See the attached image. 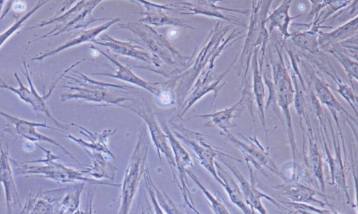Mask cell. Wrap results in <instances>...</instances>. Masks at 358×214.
Wrapping results in <instances>:
<instances>
[{"label": "cell", "mask_w": 358, "mask_h": 214, "mask_svg": "<svg viewBox=\"0 0 358 214\" xmlns=\"http://www.w3.org/2000/svg\"><path fill=\"white\" fill-rule=\"evenodd\" d=\"M217 1H192V2H178L171 5L177 8L180 13L182 12V10H188L192 12L189 15L201 14L208 17H217L227 21L231 24H236L242 27H246V24L244 21L239 20L234 15H229L227 13H222L221 10L230 13H241L243 15H248L250 12L249 10L227 8L217 6L215 5Z\"/></svg>", "instance_id": "obj_15"}, {"label": "cell", "mask_w": 358, "mask_h": 214, "mask_svg": "<svg viewBox=\"0 0 358 214\" xmlns=\"http://www.w3.org/2000/svg\"><path fill=\"white\" fill-rule=\"evenodd\" d=\"M0 115L5 117L6 120L14 127L15 130L20 137L31 142L43 141L53 144L61 148L66 154L80 165V162L56 140L42 134L36 129V127H43L62 131L59 128L49 126L45 122H35L22 119L2 110H0ZM62 131L64 132L63 131Z\"/></svg>", "instance_id": "obj_16"}, {"label": "cell", "mask_w": 358, "mask_h": 214, "mask_svg": "<svg viewBox=\"0 0 358 214\" xmlns=\"http://www.w3.org/2000/svg\"><path fill=\"white\" fill-rule=\"evenodd\" d=\"M93 43L108 47L116 54L141 60L149 64V66H133L131 68L136 67L150 70L155 67L152 71L163 75L162 69L163 63L143 46L131 41L124 42L118 41L107 34H102L94 40Z\"/></svg>", "instance_id": "obj_10"}, {"label": "cell", "mask_w": 358, "mask_h": 214, "mask_svg": "<svg viewBox=\"0 0 358 214\" xmlns=\"http://www.w3.org/2000/svg\"><path fill=\"white\" fill-rule=\"evenodd\" d=\"M45 152V157L41 159L18 162L10 158L13 172L15 175H27V176L43 177L59 183H72L76 180H84L92 183L108 184L93 181L83 176V171L69 169L66 166L55 162L60 157L56 156L50 150H48L36 144Z\"/></svg>", "instance_id": "obj_5"}, {"label": "cell", "mask_w": 358, "mask_h": 214, "mask_svg": "<svg viewBox=\"0 0 358 214\" xmlns=\"http://www.w3.org/2000/svg\"><path fill=\"white\" fill-rule=\"evenodd\" d=\"M145 8V13H141L144 17L138 22L145 24H152L161 27L164 25H173L182 28L194 29L192 23L187 20L176 17L175 13L180 14V10L170 5V6L159 5L146 1H137Z\"/></svg>", "instance_id": "obj_13"}, {"label": "cell", "mask_w": 358, "mask_h": 214, "mask_svg": "<svg viewBox=\"0 0 358 214\" xmlns=\"http://www.w3.org/2000/svg\"><path fill=\"white\" fill-rule=\"evenodd\" d=\"M120 20V18H113L111 19L109 22L101 24L99 26L95 27L94 28L87 29V30H81L76 36L64 43L63 45H59V47L46 50L44 52L40 54L38 56L34 57L31 58L32 61H42L43 59L50 57L55 55L59 52L71 48L73 46L86 43V42H93L94 40L96 39V37H98L99 34H100L103 31L106 30L108 28H109L111 25L113 24L119 22Z\"/></svg>", "instance_id": "obj_21"}, {"label": "cell", "mask_w": 358, "mask_h": 214, "mask_svg": "<svg viewBox=\"0 0 358 214\" xmlns=\"http://www.w3.org/2000/svg\"><path fill=\"white\" fill-rule=\"evenodd\" d=\"M173 131L177 137L188 145L196 154L201 164L222 185V181L217 176L214 159L220 153L206 142L201 133L192 131L182 125L170 122Z\"/></svg>", "instance_id": "obj_9"}, {"label": "cell", "mask_w": 358, "mask_h": 214, "mask_svg": "<svg viewBox=\"0 0 358 214\" xmlns=\"http://www.w3.org/2000/svg\"><path fill=\"white\" fill-rule=\"evenodd\" d=\"M156 116L157 117V120H159L161 127L163 129V131L164 134L166 136V138L169 139L171 148L173 149V154L175 155L176 162L177 164V168L178 171L179 172V176L180 177V181L182 182V193L184 196V199L185 200L186 204L189 205L190 207V204L189 202V199L190 200V202L193 206H194V202L192 200V197L189 194V191L187 188V187L185 185V183L183 180L187 181L186 177H185V169L186 167L191 166L193 165V162L189 155V154L187 152V151L182 148V146L180 145V143L176 140V138L174 137V136L171 132V130L169 127H168L166 122V117L165 116L159 113H156Z\"/></svg>", "instance_id": "obj_18"}, {"label": "cell", "mask_w": 358, "mask_h": 214, "mask_svg": "<svg viewBox=\"0 0 358 214\" xmlns=\"http://www.w3.org/2000/svg\"><path fill=\"white\" fill-rule=\"evenodd\" d=\"M231 27V24L223 26L222 23L218 21L200 49L198 51L196 49L194 50L190 57L193 61L188 62L189 64L184 70H181L178 74L171 78L176 83L174 93L176 99V104L177 103L178 108L183 104L187 94L192 87L193 83L200 73L206 68L213 70L215 60L222 52L238 39L245 37V35L238 36L242 31L236 32L237 29H236L229 36L224 38V35Z\"/></svg>", "instance_id": "obj_1"}, {"label": "cell", "mask_w": 358, "mask_h": 214, "mask_svg": "<svg viewBox=\"0 0 358 214\" xmlns=\"http://www.w3.org/2000/svg\"><path fill=\"white\" fill-rule=\"evenodd\" d=\"M243 99H241L236 104L230 108L216 111L210 114L198 115L194 117L210 118V120L203 124L205 127H217L222 131H227L229 129L236 127L234 120L241 117V113L245 107Z\"/></svg>", "instance_id": "obj_22"}, {"label": "cell", "mask_w": 358, "mask_h": 214, "mask_svg": "<svg viewBox=\"0 0 358 214\" xmlns=\"http://www.w3.org/2000/svg\"><path fill=\"white\" fill-rule=\"evenodd\" d=\"M25 53H26V50L22 55V57H23L22 58V64H23L24 69V71H22V72L24 73V74L27 80V82H28V84L29 86V90H30V92L31 94V99H32V103H33L32 108L36 113L37 115H38V114L45 115L48 118H50L59 127V129H61L62 131H63L64 132L65 131L64 130H67L69 128V126L59 122L52 115V114L45 103L46 98L45 97H41L37 92L36 88L34 86V84L32 83L31 77L28 73V69H27V62H26V58H25Z\"/></svg>", "instance_id": "obj_30"}, {"label": "cell", "mask_w": 358, "mask_h": 214, "mask_svg": "<svg viewBox=\"0 0 358 214\" xmlns=\"http://www.w3.org/2000/svg\"><path fill=\"white\" fill-rule=\"evenodd\" d=\"M279 186L276 187V188L279 189L280 194L294 203H313L321 207L325 206L324 202L315 197L316 194H322L308 186L296 183Z\"/></svg>", "instance_id": "obj_26"}, {"label": "cell", "mask_w": 358, "mask_h": 214, "mask_svg": "<svg viewBox=\"0 0 358 214\" xmlns=\"http://www.w3.org/2000/svg\"><path fill=\"white\" fill-rule=\"evenodd\" d=\"M273 1H253L248 31L241 50L240 59L236 69L241 79L240 90L241 97L248 101L252 100L251 93V76L249 73L252 57L255 49L268 43V32L265 22Z\"/></svg>", "instance_id": "obj_2"}, {"label": "cell", "mask_w": 358, "mask_h": 214, "mask_svg": "<svg viewBox=\"0 0 358 214\" xmlns=\"http://www.w3.org/2000/svg\"><path fill=\"white\" fill-rule=\"evenodd\" d=\"M311 3V9L307 16L306 22L312 20L313 18H315L319 13L329 3V0L324 1H310Z\"/></svg>", "instance_id": "obj_38"}, {"label": "cell", "mask_w": 358, "mask_h": 214, "mask_svg": "<svg viewBox=\"0 0 358 214\" xmlns=\"http://www.w3.org/2000/svg\"><path fill=\"white\" fill-rule=\"evenodd\" d=\"M290 0L282 1L280 5L277 7L268 16L266 17L265 25L268 33H271L274 28H278L283 41L287 40L291 34L288 31L289 26L292 20L299 17L301 15L291 17L289 10L292 4Z\"/></svg>", "instance_id": "obj_24"}, {"label": "cell", "mask_w": 358, "mask_h": 214, "mask_svg": "<svg viewBox=\"0 0 358 214\" xmlns=\"http://www.w3.org/2000/svg\"><path fill=\"white\" fill-rule=\"evenodd\" d=\"M25 6H26V4H25V2H24V1H14V2H13V8L16 11H19V8H20V11L23 10L25 8Z\"/></svg>", "instance_id": "obj_39"}, {"label": "cell", "mask_w": 358, "mask_h": 214, "mask_svg": "<svg viewBox=\"0 0 358 214\" xmlns=\"http://www.w3.org/2000/svg\"><path fill=\"white\" fill-rule=\"evenodd\" d=\"M76 78L66 76L74 82H68L77 86H62L74 92H66L61 94V101L64 102L69 99H84L94 103H100L101 106H110L119 104L131 101L134 98L127 96V89H134V87L115 85L90 78L78 72Z\"/></svg>", "instance_id": "obj_3"}, {"label": "cell", "mask_w": 358, "mask_h": 214, "mask_svg": "<svg viewBox=\"0 0 358 214\" xmlns=\"http://www.w3.org/2000/svg\"><path fill=\"white\" fill-rule=\"evenodd\" d=\"M21 214H58L55 201L44 197L40 189L37 193L32 192L27 195Z\"/></svg>", "instance_id": "obj_28"}, {"label": "cell", "mask_w": 358, "mask_h": 214, "mask_svg": "<svg viewBox=\"0 0 358 214\" xmlns=\"http://www.w3.org/2000/svg\"><path fill=\"white\" fill-rule=\"evenodd\" d=\"M324 51L330 52L343 66L354 90L352 80L357 81V62L350 59L348 52L338 43L329 46Z\"/></svg>", "instance_id": "obj_32"}, {"label": "cell", "mask_w": 358, "mask_h": 214, "mask_svg": "<svg viewBox=\"0 0 358 214\" xmlns=\"http://www.w3.org/2000/svg\"><path fill=\"white\" fill-rule=\"evenodd\" d=\"M335 90L348 103L355 114L357 115V97L353 90L344 83L338 85V87Z\"/></svg>", "instance_id": "obj_36"}, {"label": "cell", "mask_w": 358, "mask_h": 214, "mask_svg": "<svg viewBox=\"0 0 358 214\" xmlns=\"http://www.w3.org/2000/svg\"><path fill=\"white\" fill-rule=\"evenodd\" d=\"M240 52L237 54L236 58L233 60L231 65L227 70L220 74L215 75L213 70H205L202 71L196 78L195 83L191 88V94L189 97L184 101L182 106L178 108L177 114L174 117H182L187 110L199 99L209 92H214L213 100L216 99L217 94L225 83H221L225 76L230 71L231 68L236 62Z\"/></svg>", "instance_id": "obj_11"}, {"label": "cell", "mask_w": 358, "mask_h": 214, "mask_svg": "<svg viewBox=\"0 0 358 214\" xmlns=\"http://www.w3.org/2000/svg\"><path fill=\"white\" fill-rule=\"evenodd\" d=\"M114 28L131 31L135 37L131 41L143 46L162 63L177 66H186L188 64L189 57L180 54L164 36L149 25L138 22H129L118 24Z\"/></svg>", "instance_id": "obj_4"}, {"label": "cell", "mask_w": 358, "mask_h": 214, "mask_svg": "<svg viewBox=\"0 0 358 214\" xmlns=\"http://www.w3.org/2000/svg\"><path fill=\"white\" fill-rule=\"evenodd\" d=\"M220 134L224 136L231 143L236 145L242 152L246 163L251 164L260 172L266 176V173L264 170V167H267L271 171L280 176L275 163L269 157L266 152H265L262 145L257 139L255 135L254 138L248 136V143H245L238 139L229 131L220 132Z\"/></svg>", "instance_id": "obj_12"}, {"label": "cell", "mask_w": 358, "mask_h": 214, "mask_svg": "<svg viewBox=\"0 0 358 214\" xmlns=\"http://www.w3.org/2000/svg\"><path fill=\"white\" fill-rule=\"evenodd\" d=\"M306 125L308 136V155L306 158V163L309 169L312 171L314 176L317 180L322 192L325 191V184L323 176L322 161L319 152L315 136H313V130L310 122Z\"/></svg>", "instance_id": "obj_29"}, {"label": "cell", "mask_w": 358, "mask_h": 214, "mask_svg": "<svg viewBox=\"0 0 358 214\" xmlns=\"http://www.w3.org/2000/svg\"><path fill=\"white\" fill-rule=\"evenodd\" d=\"M101 1H80L73 7L71 8L66 13L49 20L42 21L34 27H31L27 30L44 27L50 24H56L55 27L47 34L33 39L29 42L31 43L43 38L57 36L64 32L71 30L85 28L92 22L106 20V18L95 19L92 16V12L96 5Z\"/></svg>", "instance_id": "obj_6"}, {"label": "cell", "mask_w": 358, "mask_h": 214, "mask_svg": "<svg viewBox=\"0 0 358 214\" xmlns=\"http://www.w3.org/2000/svg\"><path fill=\"white\" fill-rule=\"evenodd\" d=\"M187 172L197 184L198 187L201 189L206 198L208 199L209 204L215 214H230L222 202L215 197L208 190H207L193 173H192L189 171H187Z\"/></svg>", "instance_id": "obj_35"}, {"label": "cell", "mask_w": 358, "mask_h": 214, "mask_svg": "<svg viewBox=\"0 0 358 214\" xmlns=\"http://www.w3.org/2000/svg\"><path fill=\"white\" fill-rule=\"evenodd\" d=\"M223 156L231 157L230 155L225 153H221L217 155V158L221 161L234 175L238 182L239 183V187L241 188L243 197L247 205L253 210H257L259 214H267L266 210L262 204V199L264 198L272 204L277 206V203L268 195L262 192L259 190L255 185V179L252 174V171L248 163H246L250 171V180H247L242 173L236 169V167L229 164L228 162L223 159Z\"/></svg>", "instance_id": "obj_14"}, {"label": "cell", "mask_w": 358, "mask_h": 214, "mask_svg": "<svg viewBox=\"0 0 358 214\" xmlns=\"http://www.w3.org/2000/svg\"><path fill=\"white\" fill-rule=\"evenodd\" d=\"M135 113L140 116L147 124L150 136L155 145L157 148L159 157L160 152L166 157L170 166L171 167L174 178L176 179V166L171 147L167 143L166 136L162 130L154 116V112L148 101L142 99L141 100L133 99L131 101H124L118 105Z\"/></svg>", "instance_id": "obj_8"}, {"label": "cell", "mask_w": 358, "mask_h": 214, "mask_svg": "<svg viewBox=\"0 0 358 214\" xmlns=\"http://www.w3.org/2000/svg\"><path fill=\"white\" fill-rule=\"evenodd\" d=\"M260 46L257 47L252 57V89L255 98L257 102L260 121L264 127L267 140V130L266 129L265 113H264V86L262 80V72L259 70L257 60V55ZM268 141V140H267Z\"/></svg>", "instance_id": "obj_27"}, {"label": "cell", "mask_w": 358, "mask_h": 214, "mask_svg": "<svg viewBox=\"0 0 358 214\" xmlns=\"http://www.w3.org/2000/svg\"><path fill=\"white\" fill-rule=\"evenodd\" d=\"M357 15L330 32L318 31V45L322 52L329 46L340 43L357 35Z\"/></svg>", "instance_id": "obj_23"}, {"label": "cell", "mask_w": 358, "mask_h": 214, "mask_svg": "<svg viewBox=\"0 0 358 214\" xmlns=\"http://www.w3.org/2000/svg\"><path fill=\"white\" fill-rule=\"evenodd\" d=\"M0 183L5 192L7 214H12L16 206L22 207V204L13 178L8 152L2 145L0 152Z\"/></svg>", "instance_id": "obj_20"}, {"label": "cell", "mask_w": 358, "mask_h": 214, "mask_svg": "<svg viewBox=\"0 0 358 214\" xmlns=\"http://www.w3.org/2000/svg\"><path fill=\"white\" fill-rule=\"evenodd\" d=\"M4 3V1L1 0L0 1V11L2 8L3 4Z\"/></svg>", "instance_id": "obj_40"}, {"label": "cell", "mask_w": 358, "mask_h": 214, "mask_svg": "<svg viewBox=\"0 0 358 214\" xmlns=\"http://www.w3.org/2000/svg\"><path fill=\"white\" fill-rule=\"evenodd\" d=\"M48 1H38L36 5L24 15L20 17L15 23L13 24L9 28L5 31L0 34V48L2 45L22 26L24 25V22L30 17L34 13H35L39 8L45 5Z\"/></svg>", "instance_id": "obj_33"}, {"label": "cell", "mask_w": 358, "mask_h": 214, "mask_svg": "<svg viewBox=\"0 0 358 214\" xmlns=\"http://www.w3.org/2000/svg\"><path fill=\"white\" fill-rule=\"evenodd\" d=\"M215 166L217 176L222 181V186L230 201L241 210L243 214H255V210L250 208L245 203L238 184L217 162H215Z\"/></svg>", "instance_id": "obj_25"}, {"label": "cell", "mask_w": 358, "mask_h": 214, "mask_svg": "<svg viewBox=\"0 0 358 214\" xmlns=\"http://www.w3.org/2000/svg\"><path fill=\"white\" fill-rule=\"evenodd\" d=\"M71 124L82 129L81 131H80V133H81V134L85 135L87 137H88L89 139L90 140V141H92V142L87 143L86 141H83V139L76 138L75 136H73V135H71V134H69L67 136V137L73 140L74 142L77 143L78 144L81 145L83 148H87V147L91 148L94 150H96V151H102V152H106V153L109 154L110 155H111L113 157H114V156L110 152V151L107 148L106 138L108 136L113 134L116 131V129L113 130V131H112L111 129H106L101 134H92V132L89 131L87 129H85L81 126H79V125H77V124H75L73 123Z\"/></svg>", "instance_id": "obj_31"}, {"label": "cell", "mask_w": 358, "mask_h": 214, "mask_svg": "<svg viewBox=\"0 0 358 214\" xmlns=\"http://www.w3.org/2000/svg\"><path fill=\"white\" fill-rule=\"evenodd\" d=\"M199 214H200V213H199Z\"/></svg>", "instance_id": "obj_42"}, {"label": "cell", "mask_w": 358, "mask_h": 214, "mask_svg": "<svg viewBox=\"0 0 358 214\" xmlns=\"http://www.w3.org/2000/svg\"><path fill=\"white\" fill-rule=\"evenodd\" d=\"M1 143H0V152H1Z\"/></svg>", "instance_id": "obj_41"}, {"label": "cell", "mask_w": 358, "mask_h": 214, "mask_svg": "<svg viewBox=\"0 0 358 214\" xmlns=\"http://www.w3.org/2000/svg\"><path fill=\"white\" fill-rule=\"evenodd\" d=\"M14 76L18 83V85H19L18 88L13 87L11 85L7 84L1 78H0V88L6 89V90H8L13 92L14 94L17 95L18 97L21 100H22L26 104L30 105L32 108L33 103H32L31 94L30 90L24 85V84L21 81L20 77L18 76V75L16 72H15Z\"/></svg>", "instance_id": "obj_34"}, {"label": "cell", "mask_w": 358, "mask_h": 214, "mask_svg": "<svg viewBox=\"0 0 358 214\" xmlns=\"http://www.w3.org/2000/svg\"><path fill=\"white\" fill-rule=\"evenodd\" d=\"M303 67L306 69L308 73V76L310 79V81L312 82L313 88L315 90L316 97H317V100L320 101L322 104H324L329 110L336 122L338 129H341L338 122V113L342 114L343 117L345 116L349 123L350 124V125H351L352 128H353L351 124H352L353 122L357 124V120H354V118L336 99L333 94L331 92V90H329V85L324 80H322V79H320L316 75L314 70L312 69V67L309 66L308 64H305Z\"/></svg>", "instance_id": "obj_17"}, {"label": "cell", "mask_w": 358, "mask_h": 214, "mask_svg": "<svg viewBox=\"0 0 358 214\" xmlns=\"http://www.w3.org/2000/svg\"><path fill=\"white\" fill-rule=\"evenodd\" d=\"M139 130L136 146L125 172L119 214H128L147 159L148 148L147 129L145 126H142Z\"/></svg>", "instance_id": "obj_7"}, {"label": "cell", "mask_w": 358, "mask_h": 214, "mask_svg": "<svg viewBox=\"0 0 358 214\" xmlns=\"http://www.w3.org/2000/svg\"><path fill=\"white\" fill-rule=\"evenodd\" d=\"M90 48H94L99 51L101 54L104 55L113 65V73H93V75H101V76H105L108 77L115 78H117L124 81H126L127 83H129L131 84L139 86L142 88H144L145 90L149 91L152 94H155L156 97L158 95L159 92L161 91L162 88L164 85V82L162 83H150L148 81H145L138 76H137L136 74L133 73L131 68H129L124 65H122L121 63H120L115 57L108 55L103 52L101 50H100L97 47H94L92 44H90Z\"/></svg>", "instance_id": "obj_19"}, {"label": "cell", "mask_w": 358, "mask_h": 214, "mask_svg": "<svg viewBox=\"0 0 358 214\" xmlns=\"http://www.w3.org/2000/svg\"><path fill=\"white\" fill-rule=\"evenodd\" d=\"M156 192L157 197L159 199V204L164 208L168 214H181L166 194L163 193V195H162L157 190Z\"/></svg>", "instance_id": "obj_37"}]
</instances>
